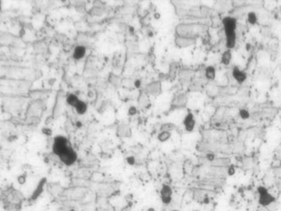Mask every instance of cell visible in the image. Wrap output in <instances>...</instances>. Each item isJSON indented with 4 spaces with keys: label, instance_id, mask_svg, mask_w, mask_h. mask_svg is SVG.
I'll return each mask as SVG.
<instances>
[{
    "label": "cell",
    "instance_id": "9a60e30c",
    "mask_svg": "<svg viewBox=\"0 0 281 211\" xmlns=\"http://www.w3.org/2000/svg\"><path fill=\"white\" fill-rule=\"evenodd\" d=\"M171 137V132H167V131H161L159 135L158 136V139L161 142L164 143L170 139Z\"/></svg>",
    "mask_w": 281,
    "mask_h": 211
},
{
    "label": "cell",
    "instance_id": "d4e9b609",
    "mask_svg": "<svg viewBox=\"0 0 281 211\" xmlns=\"http://www.w3.org/2000/svg\"><path fill=\"white\" fill-rule=\"evenodd\" d=\"M205 159L209 162H213L216 158V156H215V154H214V153L208 152V153H207V154H205Z\"/></svg>",
    "mask_w": 281,
    "mask_h": 211
},
{
    "label": "cell",
    "instance_id": "8992f818",
    "mask_svg": "<svg viewBox=\"0 0 281 211\" xmlns=\"http://www.w3.org/2000/svg\"><path fill=\"white\" fill-rule=\"evenodd\" d=\"M222 24L224 28V31H236L237 27L236 19L232 17L227 16L222 20Z\"/></svg>",
    "mask_w": 281,
    "mask_h": 211
},
{
    "label": "cell",
    "instance_id": "8fae6325",
    "mask_svg": "<svg viewBox=\"0 0 281 211\" xmlns=\"http://www.w3.org/2000/svg\"><path fill=\"white\" fill-rule=\"evenodd\" d=\"M147 92L153 96H156L161 92V84L159 81H154L147 85Z\"/></svg>",
    "mask_w": 281,
    "mask_h": 211
},
{
    "label": "cell",
    "instance_id": "83f0119b",
    "mask_svg": "<svg viewBox=\"0 0 281 211\" xmlns=\"http://www.w3.org/2000/svg\"><path fill=\"white\" fill-rule=\"evenodd\" d=\"M127 162L130 164V165H134L136 162V159L133 156H130L127 158Z\"/></svg>",
    "mask_w": 281,
    "mask_h": 211
},
{
    "label": "cell",
    "instance_id": "3957f363",
    "mask_svg": "<svg viewBox=\"0 0 281 211\" xmlns=\"http://www.w3.org/2000/svg\"><path fill=\"white\" fill-rule=\"evenodd\" d=\"M173 191L171 187L168 184H162L160 190V197L162 202L165 205L170 204L172 201Z\"/></svg>",
    "mask_w": 281,
    "mask_h": 211
},
{
    "label": "cell",
    "instance_id": "484cf974",
    "mask_svg": "<svg viewBox=\"0 0 281 211\" xmlns=\"http://www.w3.org/2000/svg\"><path fill=\"white\" fill-rule=\"evenodd\" d=\"M236 173V169L234 167V166H232V165H230L229 166V167L228 168V170H227V174L229 176H232L235 174Z\"/></svg>",
    "mask_w": 281,
    "mask_h": 211
},
{
    "label": "cell",
    "instance_id": "603a6c76",
    "mask_svg": "<svg viewBox=\"0 0 281 211\" xmlns=\"http://www.w3.org/2000/svg\"><path fill=\"white\" fill-rule=\"evenodd\" d=\"M139 103H140V105H142V106L146 107L150 105L149 100L146 95L144 94V95L141 96L140 100H139Z\"/></svg>",
    "mask_w": 281,
    "mask_h": 211
},
{
    "label": "cell",
    "instance_id": "9c48e42d",
    "mask_svg": "<svg viewBox=\"0 0 281 211\" xmlns=\"http://www.w3.org/2000/svg\"><path fill=\"white\" fill-rule=\"evenodd\" d=\"M184 125L187 131L192 132L194 130L196 125V121L193 114L191 112H189L187 114L184 120Z\"/></svg>",
    "mask_w": 281,
    "mask_h": 211
},
{
    "label": "cell",
    "instance_id": "7a4b0ae2",
    "mask_svg": "<svg viewBox=\"0 0 281 211\" xmlns=\"http://www.w3.org/2000/svg\"><path fill=\"white\" fill-rule=\"evenodd\" d=\"M201 31V25L196 23H181L176 28L177 36L195 38Z\"/></svg>",
    "mask_w": 281,
    "mask_h": 211
},
{
    "label": "cell",
    "instance_id": "44dd1931",
    "mask_svg": "<svg viewBox=\"0 0 281 211\" xmlns=\"http://www.w3.org/2000/svg\"><path fill=\"white\" fill-rule=\"evenodd\" d=\"M175 128V125L173 123H166L162 124L161 126L160 130L161 131H167V132H171L174 130Z\"/></svg>",
    "mask_w": 281,
    "mask_h": 211
},
{
    "label": "cell",
    "instance_id": "ac0fdd59",
    "mask_svg": "<svg viewBox=\"0 0 281 211\" xmlns=\"http://www.w3.org/2000/svg\"><path fill=\"white\" fill-rule=\"evenodd\" d=\"M248 21L251 25H255L258 21V17L254 11H250L248 14Z\"/></svg>",
    "mask_w": 281,
    "mask_h": 211
},
{
    "label": "cell",
    "instance_id": "6da1fadb",
    "mask_svg": "<svg viewBox=\"0 0 281 211\" xmlns=\"http://www.w3.org/2000/svg\"><path fill=\"white\" fill-rule=\"evenodd\" d=\"M53 150L66 165L72 164L76 160V152L68 144L67 139L63 137L60 136L55 139Z\"/></svg>",
    "mask_w": 281,
    "mask_h": 211
},
{
    "label": "cell",
    "instance_id": "f1b7e54d",
    "mask_svg": "<svg viewBox=\"0 0 281 211\" xmlns=\"http://www.w3.org/2000/svg\"><path fill=\"white\" fill-rule=\"evenodd\" d=\"M136 112H137L136 108L135 107H133V106L131 107L129 110V114L131 115H135L136 113Z\"/></svg>",
    "mask_w": 281,
    "mask_h": 211
},
{
    "label": "cell",
    "instance_id": "7402d4cb",
    "mask_svg": "<svg viewBox=\"0 0 281 211\" xmlns=\"http://www.w3.org/2000/svg\"><path fill=\"white\" fill-rule=\"evenodd\" d=\"M79 101H80V100L78 99V98L76 96H74V95H73V94L69 95V96L68 97V98H67V101H68V103L70 105H71V106H74V107L76 106V105L77 103L79 102Z\"/></svg>",
    "mask_w": 281,
    "mask_h": 211
},
{
    "label": "cell",
    "instance_id": "30bf717a",
    "mask_svg": "<svg viewBox=\"0 0 281 211\" xmlns=\"http://www.w3.org/2000/svg\"><path fill=\"white\" fill-rule=\"evenodd\" d=\"M226 34V46L228 49H231L234 48L236 43V31L225 32Z\"/></svg>",
    "mask_w": 281,
    "mask_h": 211
},
{
    "label": "cell",
    "instance_id": "2e32d148",
    "mask_svg": "<svg viewBox=\"0 0 281 211\" xmlns=\"http://www.w3.org/2000/svg\"><path fill=\"white\" fill-rule=\"evenodd\" d=\"M86 53V49L83 46H78L74 50V57L76 59H81L84 56Z\"/></svg>",
    "mask_w": 281,
    "mask_h": 211
},
{
    "label": "cell",
    "instance_id": "d6986e66",
    "mask_svg": "<svg viewBox=\"0 0 281 211\" xmlns=\"http://www.w3.org/2000/svg\"><path fill=\"white\" fill-rule=\"evenodd\" d=\"M239 114L240 118L243 120L248 119L251 116L249 111L246 109H240L239 111Z\"/></svg>",
    "mask_w": 281,
    "mask_h": 211
},
{
    "label": "cell",
    "instance_id": "7c38bea8",
    "mask_svg": "<svg viewBox=\"0 0 281 211\" xmlns=\"http://www.w3.org/2000/svg\"><path fill=\"white\" fill-rule=\"evenodd\" d=\"M232 60V53L230 49L225 51L221 56V63L224 65L229 64Z\"/></svg>",
    "mask_w": 281,
    "mask_h": 211
},
{
    "label": "cell",
    "instance_id": "e0dca14e",
    "mask_svg": "<svg viewBox=\"0 0 281 211\" xmlns=\"http://www.w3.org/2000/svg\"><path fill=\"white\" fill-rule=\"evenodd\" d=\"M205 76L208 80H213L216 77V69L213 66H208L205 69Z\"/></svg>",
    "mask_w": 281,
    "mask_h": 211
},
{
    "label": "cell",
    "instance_id": "f546056e",
    "mask_svg": "<svg viewBox=\"0 0 281 211\" xmlns=\"http://www.w3.org/2000/svg\"><path fill=\"white\" fill-rule=\"evenodd\" d=\"M147 211H155V210H154V209H153V208H149V209L147 210Z\"/></svg>",
    "mask_w": 281,
    "mask_h": 211
},
{
    "label": "cell",
    "instance_id": "4fadbf2b",
    "mask_svg": "<svg viewBox=\"0 0 281 211\" xmlns=\"http://www.w3.org/2000/svg\"><path fill=\"white\" fill-rule=\"evenodd\" d=\"M118 134L121 137H128L131 135V131L127 126L122 124L118 128Z\"/></svg>",
    "mask_w": 281,
    "mask_h": 211
},
{
    "label": "cell",
    "instance_id": "4316f807",
    "mask_svg": "<svg viewBox=\"0 0 281 211\" xmlns=\"http://www.w3.org/2000/svg\"><path fill=\"white\" fill-rule=\"evenodd\" d=\"M267 208L268 209V210L269 211H275V210H277V209L279 208V204L275 201L274 203H272V204H271L269 206H268Z\"/></svg>",
    "mask_w": 281,
    "mask_h": 211
},
{
    "label": "cell",
    "instance_id": "5b68a950",
    "mask_svg": "<svg viewBox=\"0 0 281 211\" xmlns=\"http://www.w3.org/2000/svg\"><path fill=\"white\" fill-rule=\"evenodd\" d=\"M187 103V96L184 94L177 95L173 99L171 103V107L174 109H179L184 107Z\"/></svg>",
    "mask_w": 281,
    "mask_h": 211
},
{
    "label": "cell",
    "instance_id": "ffe728a7",
    "mask_svg": "<svg viewBox=\"0 0 281 211\" xmlns=\"http://www.w3.org/2000/svg\"><path fill=\"white\" fill-rule=\"evenodd\" d=\"M75 108H76L77 112L80 114H83L86 112V105L85 103L83 102L79 101V102L77 103V104L75 106Z\"/></svg>",
    "mask_w": 281,
    "mask_h": 211
},
{
    "label": "cell",
    "instance_id": "ba28073f",
    "mask_svg": "<svg viewBox=\"0 0 281 211\" xmlns=\"http://www.w3.org/2000/svg\"><path fill=\"white\" fill-rule=\"evenodd\" d=\"M232 76L239 84H242L243 83H244L248 78L246 72L240 70L237 66L234 67L232 70Z\"/></svg>",
    "mask_w": 281,
    "mask_h": 211
},
{
    "label": "cell",
    "instance_id": "5bb4252c",
    "mask_svg": "<svg viewBox=\"0 0 281 211\" xmlns=\"http://www.w3.org/2000/svg\"><path fill=\"white\" fill-rule=\"evenodd\" d=\"M211 163L215 166H226L230 164V159L228 158H216Z\"/></svg>",
    "mask_w": 281,
    "mask_h": 211
},
{
    "label": "cell",
    "instance_id": "277c9868",
    "mask_svg": "<svg viewBox=\"0 0 281 211\" xmlns=\"http://www.w3.org/2000/svg\"><path fill=\"white\" fill-rule=\"evenodd\" d=\"M258 194V202L259 205L264 207H267L271 204L276 201V198L269 193V190Z\"/></svg>",
    "mask_w": 281,
    "mask_h": 211
},
{
    "label": "cell",
    "instance_id": "4dcf8cb0",
    "mask_svg": "<svg viewBox=\"0 0 281 211\" xmlns=\"http://www.w3.org/2000/svg\"><path fill=\"white\" fill-rule=\"evenodd\" d=\"M173 211H179V210H173Z\"/></svg>",
    "mask_w": 281,
    "mask_h": 211
},
{
    "label": "cell",
    "instance_id": "1f68e13d",
    "mask_svg": "<svg viewBox=\"0 0 281 211\" xmlns=\"http://www.w3.org/2000/svg\"><path fill=\"white\" fill-rule=\"evenodd\" d=\"M193 211H198V210H193Z\"/></svg>",
    "mask_w": 281,
    "mask_h": 211
},
{
    "label": "cell",
    "instance_id": "52a82bcc",
    "mask_svg": "<svg viewBox=\"0 0 281 211\" xmlns=\"http://www.w3.org/2000/svg\"><path fill=\"white\" fill-rule=\"evenodd\" d=\"M196 41L195 38L181 37L177 36L175 39L176 45L180 48H186L193 45Z\"/></svg>",
    "mask_w": 281,
    "mask_h": 211
},
{
    "label": "cell",
    "instance_id": "cb8c5ba5",
    "mask_svg": "<svg viewBox=\"0 0 281 211\" xmlns=\"http://www.w3.org/2000/svg\"><path fill=\"white\" fill-rule=\"evenodd\" d=\"M43 187V182H41V183L40 184V185L38 186V187H37V189L36 190V191L34 192V194H33V199H35L40 196V194H41V191H42Z\"/></svg>",
    "mask_w": 281,
    "mask_h": 211
}]
</instances>
